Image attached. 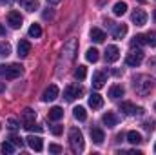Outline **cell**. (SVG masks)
<instances>
[{
  "mask_svg": "<svg viewBox=\"0 0 156 155\" xmlns=\"http://www.w3.org/2000/svg\"><path fill=\"white\" fill-rule=\"evenodd\" d=\"M154 80L151 77H147V75H138V77H134L133 80V86H134V91L138 93V95H142V97H145L147 93H151V89H153V84Z\"/></svg>",
  "mask_w": 156,
  "mask_h": 155,
  "instance_id": "cell-1",
  "label": "cell"
},
{
  "mask_svg": "<svg viewBox=\"0 0 156 155\" xmlns=\"http://www.w3.org/2000/svg\"><path fill=\"white\" fill-rule=\"evenodd\" d=\"M35 119H37V113L31 110V108H26L24 113H22V124L27 131H42V128L35 124Z\"/></svg>",
  "mask_w": 156,
  "mask_h": 155,
  "instance_id": "cell-2",
  "label": "cell"
},
{
  "mask_svg": "<svg viewBox=\"0 0 156 155\" xmlns=\"http://www.w3.org/2000/svg\"><path fill=\"white\" fill-rule=\"evenodd\" d=\"M24 68L20 64H0V77H5V78H18L22 75Z\"/></svg>",
  "mask_w": 156,
  "mask_h": 155,
  "instance_id": "cell-3",
  "label": "cell"
},
{
  "mask_svg": "<svg viewBox=\"0 0 156 155\" xmlns=\"http://www.w3.org/2000/svg\"><path fill=\"white\" fill-rule=\"evenodd\" d=\"M69 144L73 148V152H83V135L78 128H71L69 130Z\"/></svg>",
  "mask_w": 156,
  "mask_h": 155,
  "instance_id": "cell-4",
  "label": "cell"
},
{
  "mask_svg": "<svg viewBox=\"0 0 156 155\" xmlns=\"http://www.w3.org/2000/svg\"><path fill=\"white\" fill-rule=\"evenodd\" d=\"M144 62V51L142 49H131L125 57V64L131 66V68H136Z\"/></svg>",
  "mask_w": 156,
  "mask_h": 155,
  "instance_id": "cell-5",
  "label": "cell"
},
{
  "mask_svg": "<svg viewBox=\"0 0 156 155\" xmlns=\"http://www.w3.org/2000/svg\"><path fill=\"white\" fill-rule=\"evenodd\" d=\"M120 112H123L125 115H142V113H144V108H136L133 102L123 100V102L120 104Z\"/></svg>",
  "mask_w": 156,
  "mask_h": 155,
  "instance_id": "cell-6",
  "label": "cell"
},
{
  "mask_svg": "<svg viewBox=\"0 0 156 155\" xmlns=\"http://www.w3.org/2000/svg\"><path fill=\"white\" fill-rule=\"evenodd\" d=\"M58 93H60L58 86H56V84H51L49 88L44 89V93H42V100H44V102H51V100H55V99L58 97Z\"/></svg>",
  "mask_w": 156,
  "mask_h": 155,
  "instance_id": "cell-7",
  "label": "cell"
},
{
  "mask_svg": "<svg viewBox=\"0 0 156 155\" xmlns=\"http://www.w3.org/2000/svg\"><path fill=\"white\" fill-rule=\"evenodd\" d=\"M22 15L18 13V11H9L7 13V24L13 28V29H18V28H22Z\"/></svg>",
  "mask_w": 156,
  "mask_h": 155,
  "instance_id": "cell-8",
  "label": "cell"
},
{
  "mask_svg": "<svg viewBox=\"0 0 156 155\" xmlns=\"http://www.w3.org/2000/svg\"><path fill=\"white\" fill-rule=\"evenodd\" d=\"M76 49H78V42H76V39H71L66 46H64V55L67 57V60H73L75 59V55H76Z\"/></svg>",
  "mask_w": 156,
  "mask_h": 155,
  "instance_id": "cell-9",
  "label": "cell"
},
{
  "mask_svg": "<svg viewBox=\"0 0 156 155\" xmlns=\"http://www.w3.org/2000/svg\"><path fill=\"white\" fill-rule=\"evenodd\" d=\"M131 20L136 24V26H145L147 24V13L144 9H134L133 15H131Z\"/></svg>",
  "mask_w": 156,
  "mask_h": 155,
  "instance_id": "cell-10",
  "label": "cell"
},
{
  "mask_svg": "<svg viewBox=\"0 0 156 155\" xmlns=\"http://www.w3.org/2000/svg\"><path fill=\"white\" fill-rule=\"evenodd\" d=\"M26 142H27V146H29L31 150H35V152H42V150H44L42 137H38V135H29V137L26 139Z\"/></svg>",
  "mask_w": 156,
  "mask_h": 155,
  "instance_id": "cell-11",
  "label": "cell"
},
{
  "mask_svg": "<svg viewBox=\"0 0 156 155\" xmlns=\"http://www.w3.org/2000/svg\"><path fill=\"white\" fill-rule=\"evenodd\" d=\"M118 59H120V49H118V46H107V49H105V62L113 64V62H116Z\"/></svg>",
  "mask_w": 156,
  "mask_h": 155,
  "instance_id": "cell-12",
  "label": "cell"
},
{
  "mask_svg": "<svg viewBox=\"0 0 156 155\" xmlns=\"http://www.w3.org/2000/svg\"><path fill=\"white\" fill-rule=\"evenodd\" d=\"M78 95H82V88H80V86H75V84H73V86H67L66 91H64V97H66V100H69V102L75 100Z\"/></svg>",
  "mask_w": 156,
  "mask_h": 155,
  "instance_id": "cell-13",
  "label": "cell"
},
{
  "mask_svg": "<svg viewBox=\"0 0 156 155\" xmlns=\"http://www.w3.org/2000/svg\"><path fill=\"white\" fill-rule=\"evenodd\" d=\"M102 122H104L107 128H115L118 122H120V117H118L115 112H107V113H104V117H102Z\"/></svg>",
  "mask_w": 156,
  "mask_h": 155,
  "instance_id": "cell-14",
  "label": "cell"
},
{
  "mask_svg": "<svg viewBox=\"0 0 156 155\" xmlns=\"http://www.w3.org/2000/svg\"><path fill=\"white\" fill-rule=\"evenodd\" d=\"M91 139H93V142H96V144H102L104 141H105V133H104V130L102 128H91Z\"/></svg>",
  "mask_w": 156,
  "mask_h": 155,
  "instance_id": "cell-15",
  "label": "cell"
},
{
  "mask_svg": "<svg viewBox=\"0 0 156 155\" xmlns=\"http://www.w3.org/2000/svg\"><path fill=\"white\" fill-rule=\"evenodd\" d=\"M105 80H107V77H105V73H104V71H96V73L93 75V88H94V89L104 88Z\"/></svg>",
  "mask_w": 156,
  "mask_h": 155,
  "instance_id": "cell-16",
  "label": "cell"
},
{
  "mask_svg": "<svg viewBox=\"0 0 156 155\" xmlns=\"http://www.w3.org/2000/svg\"><path fill=\"white\" fill-rule=\"evenodd\" d=\"M31 53V42L29 40H20L18 42V57H27Z\"/></svg>",
  "mask_w": 156,
  "mask_h": 155,
  "instance_id": "cell-17",
  "label": "cell"
},
{
  "mask_svg": "<svg viewBox=\"0 0 156 155\" xmlns=\"http://www.w3.org/2000/svg\"><path fill=\"white\" fill-rule=\"evenodd\" d=\"M47 117H49V120H53V122H58V120L64 117V110H62L60 106H53V108L49 110Z\"/></svg>",
  "mask_w": 156,
  "mask_h": 155,
  "instance_id": "cell-18",
  "label": "cell"
},
{
  "mask_svg": "<svg viewBox=\"0 0 156 155\" xmlns=\"http://www.w3.org/2000/svg\"><path fill=\"white\" fill-rule=\"evenodd\" d=\"M89 106H91L93 110H100V108L104 106V99H102V95L93 93V95L89 97Z\"/></svg>",
  "mask_w": 156,
  "mask_h": 155,
  "instance_id": "cell-19",
  "label": "cell"
},
{
  "mask_svg": "<svg viewBox=\"0 0 156 155\" xmlns=\"http://www.w3.org/2000/svg\"><path fill=\"white\" fill-rule=\"evenodd\" d=\"M123 93H125V89H123L120 84H115V86H111V88H109V97H111V99H115V100L120 99V97H123Z\"/></svg>",
  "mask_w": 156,
  "mask_h": 155,
  "instance_id": "cell-20",
  "label": "cell"
},
{
  "mask_svg": "<svg viewBox=\"0 0 156 155\" xmlns=\"http://www.w3.org/2000/svg\"><path fill=\"white\" fill-rule=\"evenodd\" d=\"M127 35V26L125 24H118L116 28H113V37L116 40H122Z\"/></svg>",
  "mask_w": 156,
  "mask_h": 155,
  "instance_id": "cell-21",
  "label": "cell"
},
{
  "mask_svg": "<svg viewBox=\"0 0 156 155\" xmlns=\"http://www.w3.org/2000/svg\"><path fill=\"white\" fill-rule=\"evenodd\" d=\"M91 39L94 40L96 44H102V42L105 40V33H104L102 29H98V28H93V29H91Z\"/></svg>",
  "mask_w": 156,
  "mask_h": 155,
  "instance_id": "cell-22",
  "label": "cell"
},
{
  "mask_svg": "<svg viewBox=\"0 0 156 155\" xmlns=\"http://www.w3.org/2000/svg\"><path fill=\"white\" fill-rule=\"evenodd\" d=\"M20 2V6L26 9V11H35V9H38V0H18Z\"/></svg>",
  "mask_w": 156,
  "mask_h": 155,
  "instance_id": "cell-23",
  "label": "cell"
},
{
  "mask_svg": "<svg viewBox=\"0 0 156 155\" xmlns=\"http://www.w3.org/2000/svg\"><path fill=\"white\" fill-rule=\"evenodd\" d=\"M127 141H129L131 144H140L144 139H142V133H140V131H134V130H133V131L127 133Z\"/></svg>",
  "mask_w": 156,
  "mask_h": 155,
  "instance_id": "cell-24",
  "label": "cell"
},
{
  "mask_svg": "<svg viewBox=\"0 0 156 155\" xmlns=\"http://www.w3.org/2000/svg\"><path fill=\"white\" fill-rule=\"evenodd\" d=\"M113 13H115L116 17L125 15V13H127V2H116L115 7H113Z\"/></svg>",
  "mask_w": 156,
  "mask_h": 155,
  "instance_id": "cell-25",
  "label": "cell"
},
{
  "mask_svg": "<svg viewBox=\"0 0 156 155\" xmlns=\"http://www.w3.org/2000/svg\"><path fill=\"white\" fill-rule=\"evenodd\" d=\"M98 53H100V51H98L96 47H89V49H87V53H85V59H87L89 62H96V60H98V57H100Z\"/></svg>",
  "mask_w": 156,
  "mask_h": 155,
  "instance_id": "cell-26",
  "label": "cell"
},
{
  "mask_svg": "<svg viewBox=\"0 0 156 155\" xmlns=\"http://www.w3.org/2000/svg\"><path fill=\"white\" fill-rule=\"evenodd\" d=\"M73 115L76 120H85L87 119V112H85V108H82V106H76L75 110H73Z\"/></svg>",
  "mask_w": 156,
  "mask_h": 155,
  "instance_id": "cell-27",
  "label": "cell"
},
{
  "mask_svg": "<svg viewBox=\"0 0 156 155\" xmlns=\"http://www.w3.org/2000/svg\"><path fill=\"white\" fill-rule=\"evenodd\" d=\"M15 144L11 142V141H5L2 146H0V150H2V153H7V155H11V153H15Z\"/></svg>",
  "mask_w": 156,
  "mask_h": 155,
  "instance_id": "cell-28",
  "label": "cell"
},
{
  "mask_svg": "<svg viewBox=\"0 0 156 155\" xmlns=\"http://www.w3.org/2000/svg\"><path fill=\"white\" fill-rule=\"evenodd\" d=\"M40 35H42L40 24H31V28H29V37H31V39H38Z\"/></svg>",
  "mask_w": 156,
  "mask_h": 155,
  "instance_id": "cell-29",
  "label": "cell"
},
{
  "mask_svg": "<svg viewBox=\"0 0 156 155\" xmlns=\"http://www.w3.org/2000/svg\"><path fill=\"white\" fill-rule=\"evenodd\" d=\"M75 77H76L78 80H83V78L87 77V68H85V66H78L76 70H75Z\"/></svg>",
  "mask_w": 156,
  "mask_h": 155,
  "instance_id": "cell-30",
  "label": "cell"
},
{
  "mask_svg": "<svg viewBox=\"0 0 156 155\" xmlns=\"http://www.w3.org/2000/svg\"><path fill=\"white\" fill-rule=\"evenodd\" d=\"M11 55V46L7 42H0V57H9Z\"/></svg>",
  "mask_w": 156,
  "mask_h": 155,
  "instance_id": "cell-31",
  "label": "cell"
},
{
  "mask_svg": "<svg viewBox=\"0 0 156 155\" xmlns=\"http://www.w3.org/2000/svg\"><path fill=\"white\" fill-rule=\"evenodd\" d=\"M144 44H147V42H145V35H136L134 39L131 40V47H134V46L140 47V46H144Z\"/></svg>",
  "mask_w": 156,
  "mask_h": 155,
  "instance_id": "cell-32",
  "label": "cell"
},
{
  "mask_svg": "<svg viewBox=\"0 0 156 155\" xmlns=\"http://www.w3.org/2000/svg\"><path fill=\"white\" fill-rule=\"evenodd\" d=\"M145 42L149 44V46H156V31H149L147 35H145Z\"/></svg>",
  "mask_w": 156,
  "mask_h": 155,
  "instance_id": "cell-33",
  "label": "cell"
},
{
  "mask_svg": "<svg viewBox=\"0 0 156 155\" xmlns=\"http://www.w3.org/2000/svg\"><path fill=\"white\" fill-rule=\"evenodd\" d=\"M9 141H11L15 146H18V148H22V146H24V141H22L20 137H16V135H11V139H9Z\"/></svg>",
  "mask_w": 156,
  "mask_h": 155,
  "instance_id": "cell-34",
  "label": "cell"
},
{
  "mask_svg": "<svg viewBox=\"0 0 156 155\" xmlns=\"http://www.w3.org/2000/svg\"><path fill=\"white\" fill-rule=\"evenodd\" d=\"M62 130H64V128H62L60 124H53V126H51V131H53V135H60V133H62Z\"/></svg>",
  "mask_w": 156,
  "mask_h": 155,
  "instance_id": "cell-35",
  "label": "cell"
},
{
  "mask_svg": "<svg viewBox=\"0 0 156 155\" xmlns=\"http://www.w3.org/2000/svg\"><path fill=\"white\" fill-rule=\"evenodd\" d=\"M49 152H51V153H62V146H58V144H49Z\"/></svg>",
  "mask_w": 156,
  "mask_h": 155,
  "instance_id": "cell-36",
  "label": "cell"
},
{
  "mask_svg": "<svg viewBox=\"0 0 156 155\" xmlns=\"http://www.w3.org/2000/svg\"><path fill=\"white\" fill-rule=\"evenodd\" d=\"M7 124H9V128H11V130H16V128L20 126V122H18L16 119H9V120H7Z\"/></svg>",
  "mask_w": 156,
  "mask_h": 155,
  "instance_id": "cell-37",
  "label": "cell"
},
{
  "mask_svg": "<svg viewBox=\"0 0 156 155\" xmlns=\"http://www.w3.org/2000/svg\"><path fill=\"white\" fill-rule=\"evenodd\" d=\"M145 130L153 131V130H154V122H153V120H151V122H145Z\"/></svg>",
  "mask_w": 156,
  "mask_h": 155,
  "instance_id": "cell-38",
  "label": "cell"
},
{
  "mask_svg": "<svg viewBox=\"0 0 156 155\" xmlns=\"http://www.w3.org/2000/svg\"><path fill=\"white\" fill-rule=\"evenodd\" d=\"M105 28H115V22L113 20H105Z\"/></svg>",
  "mask_w": 156,
  "mask_h": 155,
  "instance_id": "cell-39",
  "label": "cell"
},
{
  "mask_svg": "<svg viewBox=\"0 0 156 155\" xmlns=\"http://www.w3.org/2000/svg\"><path fill=\"white\" fill-rule=\"evenodd\" d=\"M0 37H5V28L0 24Z\"/></svg>",
  "mask_w": 156,
  "mask_h": 155,
  "instance_id": "cell-40",
  "label": "cell"
},
{
  "mask_svg": "<svg viewBox=\"0 0 156 155\" xmlns=\"http://www.w3.org/2000/svg\"><path fill=\"white\" fill-rule=\"evenodd\" d=\"M4 89H5V84H4V82H0V93H2Z\"/></svg>",
  "mask_w": 156,
  "mask_h": 155,
  "instance_id": "cell-41",
  "label": "cell"
},
{
  "mask_svg": "<svg viewBox=\"0 0 156 155\" xmlns=\"http://www.w3.org/2000/svg\"><path fill=\"white\" fill-rule=\"evenodd\" d=\"M47 2H49V4H53V6H56V4H58L60 0H47Z\"/></svg>",
  "mask_w": 156,
  "mask_h": 155,
  "instance_id": "cell-42",
  "label": "cell"
},
{
  "mask_svg": "<svg viewBox=\"0 0 156 155\" xmlns=\"http://www.w3.org/2000/svg\"><path fill=\"white\" fill-rule=\"evenodd\" d=\"M154 20H156V11H154Z\"/></svg>",
  "mask_w": 156,
  "mask_h": 155,
  "instance_id": "cell-43",
  "label": "cell"
},
{
  "mask_svg": "<svg viewBox=\"0 0 156 155\" xmlns=\"http://www.w3.org/2000/svg\"><path fill=\"white\" fill-rule=\"evenodd\" d=\"M154 112H156V104H154Z\"/></svg>",
  "mask_w": 156,
  "mask_h": 155,
  "instance_id": "cell-44",
  "label": "cell"
},
{
  "mask_svg": "<svg viewBox=\"0 0 156 155\" xmlns=\"http://www.w3.org/2000/svg\"><path fill=\"white\" fill-rule=\"evenodd\" d=\"M154 152H156V144H154Z\"/></svg>",
  "mask_w": 156,
  "mask_h": 155,
  "instance_id": "cell-45",
  "label": "cell"
}]
</instances>
